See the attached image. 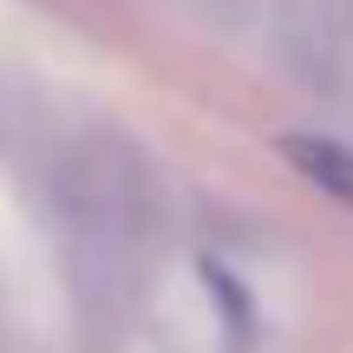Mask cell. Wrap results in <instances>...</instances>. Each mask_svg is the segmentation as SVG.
Here are the masks:
<instances>
[{
	"mask_svg": "<svg viewBox=\"0 0 353 353\" xmlns=\"http://www.w3.org/2000/svg\"><path fill=\"white\" fill-rule=\"evenodd\" d=\"M281 157H288L321 196H334V203H347V210H353V144L314 138V131H288V138H281Z\"/></svg>",
	"mask_w": 353,
	"mask_h": 353,
	"instance_id": "cell-4",
	"label": "cell"
},
{
	"mask_svg": "<svg viewBox=\"0 0 353 353\" xmlns=\"http://www.w3.org/2000/svg\"><path fill=\"white\" fill-rule=\"evenodd\" d=\"M46 203L65 229V249H131L144 255L157 223V176L151 157L112 125L59 138L46 164Z\"/></svg>",
	"mask_w": 353,
	"mask_h": 353,
	"instance_id": "cell-1",
	"label": "cell"
},
{
	"mask_svg": "<svg viewBox=\"0 0 353 353\" xmlns=\"http://www.w3.org/2000/svg\"><path fill=\"white\" fill-rule=\"evenodd\" d=\"M334 99L353 112V52H347V65H341V79H334Z\"/></svg>",
	"mask_w": 353,
	"mask_h": 353,
	"instance_id": "cell-5",
	"label": "cell"
},
{
	"mask_svg": "<svg viewBox=\"0 0 353 353\" xmlns=\"http://www.w3.org/2000/svg\"><path fill=\"white\" fill-rule=\"evenodd\" d=\"M268 52L301 85L334 92L353 52V0H275L268 7Z\"/></svg>",
	"mask_w": 353,
	"mask_h": 353,
	"instance_id": "cell-2",
	"label": "cell"
},
{
	"mask_svg": "<svg viewBox=\"0 0 353 353\" xmlns=\"http://www.w3.org/2000/svg\"><path fill=\"white\" fill-rule=\"evenodd\" d=\"M59 151V125H52V105L39 85L26 79H0V157L26 170H46Z\"/></svg>",
	"mask_w": 353,
	"mask_h": 353,
	"instance_id": "cell-3",
	"label": "cell"
}]
</instances>
